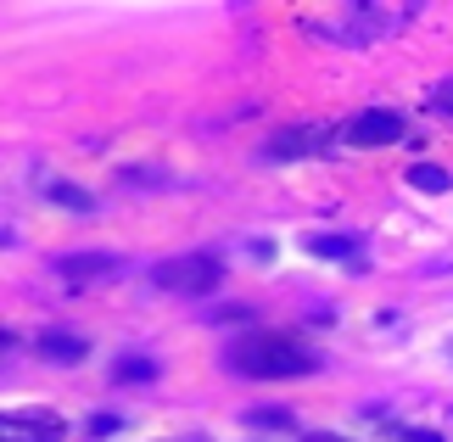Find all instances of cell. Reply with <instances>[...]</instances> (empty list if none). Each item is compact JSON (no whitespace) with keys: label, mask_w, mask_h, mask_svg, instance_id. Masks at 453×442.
Here are the masks:
<instances>
[{"label":"cell","mask_w":453,"mask_h":442,"mask_svg":"<svg viewBox=\"0 0 453 442\" xmlns=\"http://www.w3.org/2000/svg\"><path fill=\"white\" fill-rule=\"evenodd\" d=\"M252 426H291V409H252Z\"/></svg>","instance_id":"cell-12"},{"label":"cell","mask_w":453,"mask_h":442,"mask_svg":"<svg viewBox=\"0 0 453 442\" xmlns=\"http://www.w3.org/2000/svg\"><path fill=\"white\" fill-rule=\"evenodd\" d=\"M403 442H442L437 431H403Z\"/></svg>","instance_id":"cell-15"},{"label":"cell","mask_w":453,"mask_h":442,"mask_svg":"<svg viewBox=\"0 0 453 442\" xmlns=\"http://www.w3.org/2000/svg\"><path fill=\"white\" fill-rule=\"evenodd\" d=\"M67 426H62V415H50V409H28L23 420L6 415L0 420V442H62Z\"/></svg>","instance_id":"cell-4"},{"label":"cell","mask_w":453,"mask_h":442,"mask_svg":"<svg viewBox=\"0 0 453 442\" xmlns=\"http://www.w3.org/2000/svg\"><path fill=\"white\" fill-rule=\"evenodd\" d=\"M118 431V415H96L90 420V437H112Z\"/></svg>","instance_id":"cell-14"},{"label":"cell","mask_w":453,"mask_h":442,"mask_svg":"<svg viewBox=\"0 0 453 442\" xmlns=\"http://www.w3.org/2000/svg\"><path fill=\"white\" fill-rule=\"evenodd\" d=\"M57 269H62L67 286H90V280H112L118 275V258H107V252H73V258H62Z\"/></svg>","instance_id":"cell-6"},{"label":"cell","mask_w":453,"mask_h":442,"mask_svg":"<svg viewBox=\"0 0 453 442\" xmlns=\"http://www.w3.org/2000/svg\"><path fill=\"white\" fill-rule=\"evenodd\" d=\"M431 107H437V112H453V79H448V84H437V90H431Z\"/></svg>","instance_id":"cell-13"},{"label":"cell","mask_w":453,"mask_h":442,"mask_svg":"<svg viewBox=\"0 0 453 442\" xmlns=\"http://www.w3.org/2000/svg\"><path fill=\"white\" fill-rule=\"evenodd\" d=\"M151 280L163 291H173V297H202V291H213L219 280H224V263L207 258V252H196V258H168V263H157Z\"/></svg>","instance_id":"cell-2"},{"label":"cell","mask_w":453,"mask_h":442,"mask_svg":"<svg viewBox=\"0 0 453 442\" xmlns=\"http://www.w3.org/2000/svg\"><path fill=\"white\" fill-rule=\"evenodd\" d=\"M40 347H45V359H57V364H79L84 359V336H73V330H45Z\"/></svg>","instance_id":"cell-8"},{"label":"cell","mask_w":453,"mask_h":442,"mask_svg":"<svg viewBox=\"0 0 453 442\" xmlns=\"http://www.w3.org/2000/svg\"><path fill=\"white\" fill-rule=\"evenodd\" d=\"M330 146V129L325 123H297V129H280L269 135V157H313Z\"/></svg>","instance_id":"cell-5"},{"label":"cell","mask_w":453,"mask_h":442,"mask_svg":"<svg viewBox=\"0 0 453 442\" xmlns=\"http://www.w3.org/2000/svg\"><path fill=\"white\" fill-rule=\"evenodd\" d=\"M112 376H118V381H151V376H157V359H146V353H129V359L112 364Z\"/></svg>","instance_id":"cell-11"},{"label":"cell","mask_w":453,"mask_h":442,"mask_svg":"<svg viewBox=\"0 0 453 442\" xmlns=\"http://www.w3.org/2000/svg\"><path fill=\"white\" fill-rule=\"evenodd\" d=\"M303 246L313 258H336V263H347V269H364V246L353 236H308Z\"/></svg>","instance_id":"cell-7"},{"label":"cell","mask_w":453,"mask_h":442,"mask_svg":"<svg viewBox=\"0 0 453 442\" xmlns=\"http://www.w3.org/2000/svg\"><path fill=\"white\" fill-rule=\"evenodd\" d=\"M353 146H392V140H403L409 135V123L397 118V112H380V107H370V112H358L353 123L342 129Z\"/></svg>","instance_id":"cell-3"},{"label":"cell","mask_w":453,"mask_h":442,"mask_svg":"<svg viewBox=\"0 0 453 442\" xmlns=\"http://www.w3.org/2000/svg\"><path fill=\"white\" fill-rule=\"evenodd\" d=\"M230 364L241 369V376H252V381H286V376H308L319 359H313L303 342H291V336L264 330V336H247Z\"/></svg>","instance_id":"cell-1"},{"label":"cell","mask_w":453,"mask_h":442,"mask_svg":"<svg viewBox=\"0 0 453 442\" xmlns=\"http://www.w3.org/2000/svg\"><path fill=\"white\" fill-rule=\"evenodd\" d=\"M45 197H50V202H62V207H73V213H90V207H96V197H90V190H79V185H62V180H45Z\"/></svg>","instance_id":"cell-9"},{"label":"cell","mask_w":453,"mask_h":442,"mask_svg":"<svg viewBox=\"0 0 453 442\" xmlns=\"http://www.w3.org/2000/svg\"><path fill=\"white\" fill-rule=\"evenodd\" d=\"M409 185H414V190H431V197H442L453 180H448L437 163H414V168H409Z\"/></svg>","instance_id":"cell-10"},{"label":"cell","mask_w":453,"mask_h":442,"mask_svg":"<svg viewBox=\"0 0 453 442\" xmlns=\"http://www.w3.org/2000/svg\"><path fill=\"white\" fill-rule=\"evenodd\" d=\"M303 442H347V437H330V431H319V437H303Z\"/></svg>","instance_id":"cell-16"}]
</instances>
